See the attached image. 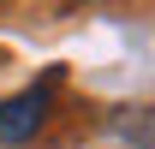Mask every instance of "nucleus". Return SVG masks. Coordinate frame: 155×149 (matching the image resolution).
<instances>
[{
	"label": "nucleus",
	"mask_w": 155,
	"mask_h": 149,
	"mask_svg": "<svg viewBox=\"0 0 155 149\" xmlns=\"http://www.w3.org/2000/svg\"><path fill=\"white\" fill-rule=\"evenodd\" d=\"M54 95H60V66H48V72L30 84V90L6 95L0 101V143H30L42 125H48V113H54Z\"/></svg>",
	"instance_id": "1"
}]
</instances>
